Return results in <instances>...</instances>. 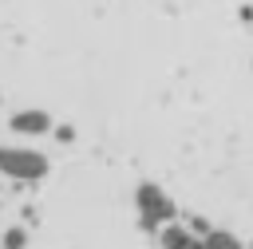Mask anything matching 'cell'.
Returning a JSON list of instances; mask_svg holds the SVG:
<instances>
[{
    "mask_svg": "<svg viewBox=\"0 0 253 249\" xmlns=\"http://www.w3.org/2000/svg\"><path fill=\"white\" fill-rule=\"evenodd\" d=\"M134 209H138V225L146 233H158L162 225L178 221V206L158 182H138L134 186Z\"/></svg>",
    "mask_w": 253,
    "mask_h": 249,
    "instance_id": "obj_1",
    "label": "cell"
},
{
    "mask_svg": "<svg viewBox=\"0 0 253 249\" xmlns=\"http://www.w3.org/2000/svg\"><path fill=\"white\" fill-rule=\"evenodd\" d=\"M51 170L47 154L32 150V146H0V174L12 182H43Z\"/></svg>",
    "mask_w": 253,
    "mask_h": 249,
    "instance_id": "obj_2",
    "label": "cell"
},
{
    "mask_svg": "<svg viewBox=\"0 0 253 249\" xmlns=\"http://www.w3.org/2000/svg\"><path fill=\"white\" fill-rule=\"evenodd\" d=\"M8 130L20 134V138H43V134L55 130V123H51V115L43 107H20V111H12Z\"/></svg>",
    "mask_w": 253,
    "mask_h": 249,
    "instance_id": "obj_3",
    "label": "cell"
},
{
    "mask_svg": "<svg viewBox=\"0 0 253 249\" xmlns=\"http://www.w3.org/2000/svg\"><path fill=\"white\" fill-rule=\"evenodd\" d=\"M158 249H202V237H198L190 225L170 221V225L158 229Z\"/></svg>",
    "mask_w": 253,
    "mask_h": 249,
    "instance_id": "obj_4",
    "label": "cell"
},
{
    "mask_svg": "<svg viewBox=\"0 0 253 249\" xmlns=\"http://www.w3.org/2000/svg\"><path fill=\"white\" fill-rule=\"evenodd\" d=\"M202 249H245V245H241V237H237V233H229V229H217V225H213V229L202 237Z\"/></svg>",
    "mask_w": 253,
    "mask_h": 249,
    "instance_id": "obj_5",
    "label": "cell"
},
{
    "mask_svg": "<svg viewBox=\"0 0 253 249\" xmlns=\"http://www.w3.org/2000/svg\"><path fill=\"white\" fill-rule=\"evenodd\" d=\"M28 229L24 225H8L4 233H0V249H28Z\"/></svg>",
    "mask_w": 253,
    "mask_h": 249,
    "instance_id": "obj_6",
    "label": "cell"
},
{
    "mask_svg": "<svg viewBox=\"0 0 253 249\" xmlns=\"http://www.w3.org/2000/svg\"><path fill=\"white\" fill-rule=\"evenodd\" d=\"M51 134H55V142H63V146H67V142H75V126H71V123H59Z\"/></svg>",
    "mask_w": 253,
    "mask_h": 249,
    "instance_id": "obj_7",
    "label": "cell"
},
{
    "mask_svg": "<svg viewBox=\"0 0 253 249\" xmlns=\"http://www.w3.org/2000/svg\"><path fill=\"white\" fill-rule=\"evenodd\" d=\"M245 249H253V245H245Z\"/></svg>",
    "mask_w": 253,
    "mask_h": 249,
    "instance_id": "obj_8",
    "label": "cell"
}]
</instances>
